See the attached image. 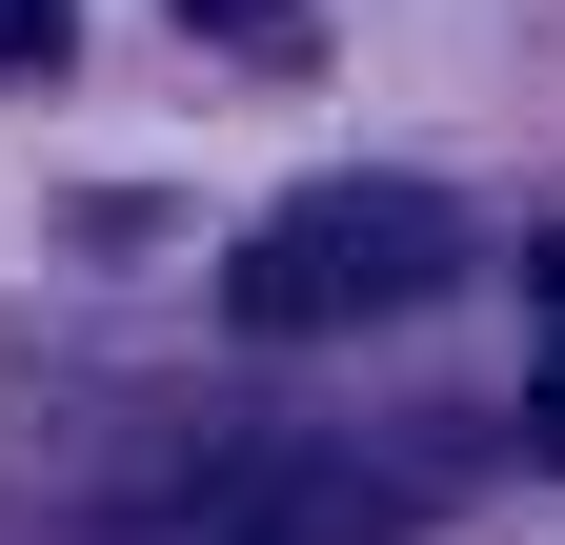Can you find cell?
Returning <instances> with one entry per match:
<instances>
[{"label": "cell", "instance_id": "cell-1", "mask_svg": "<svg viewBox=\"0 0 565 545\" xmlns=\"http://www.w3.org/2000/svg\"><path fill=\"white\" fill-rule=\"evenodd\" d=\"M445 284H465V202L445 182H303L223 263V303L263 344H323V323H384V303H445Z\"/></svg>", "mask_w": 565, "mask_h": 545}, {"label": "cell", "instance_id": "cell-2", "mask_svg": "<svg viewBox=\"0 0 565 545\" xmlns=\"http://www.w3.org/2000/svg\"><path fill=\"white\" fill-rule=\"evenodd\" d=\"M424 485H384V464L343 445H243V464H182L162 505H121V545H404Z\"/></svg>", "mask_w": 565, "mask_h": 545}, {"label": "cell", "instance_id": "cell-3", "mask_svg": "<svg viewBox=\"0 0 565 545\" xmlns=\"http://www.w3.org/2000/svg\"><path fill=\"white\" fill-rule=\"evenodd\" d=\"M525 445L565 464V323H545V364H525Z\"/></svg>", "mask_w": 565, "mask_h": 545}, {"label": "cell", "instance_id": "cell-4", "mask_svg": "<svg viewBox=\"0 0 565 545\" xmlns=\"http://www.w3.org/2000/svg\"><path fill=\"white\" fill-rule=\"evenodd\" d=\"M0 61H61V0H0Z\"/></svg>", "mask_w": 565, "mask_h": 545}, {"label": "cell", "instance_id": "cell-5", "mask_svg": "<svg viewBox=\"0 0 565 545\" xmlns=\"http://www.w3.org/2000/svg\"><path fill=\"white\" fill-rule=\"evenodd\" d=\"M182 21H202V41H263V21H282V0H182Z\"/></svg>", "mask_w": 565, "mask_h": 545}, {"label": "cell", "instance_id": "cell-6", "mask_svg": "<svg viewBox=\"0 0 565 545\" xmlns=\"http://www.w3.org/2000/svg\"><path fill=\"white\" fill-rule=\"evenodd\" d=\"M525 284H545V323H565V243H545V263H525Z\"/></svg>", "mask_w": 565, "mask_h": 545}]
</instances>
